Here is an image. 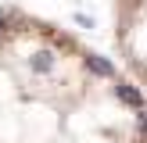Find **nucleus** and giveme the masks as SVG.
Masks as SVG:
<instances>
[{"label":"nucleus","mask_w":147,"mask_h":143,"mask_svg":"<svg viewBox=\"0 0 147 143\" xmlns=\"http://www.w3.org/2000/svg\"><path fill=\"white\" fill-rule=\"evenodd\" d=\"M119 97L126 100L129 107H144V97H140V90H136V86H126V82H122V86H119Z\"/></svg>","instance_id":"nucleus-1"},{"label":"nucleus","mask_w":147,"mask_h":143,"mask_svg":"<svg viewBox=\"0 0 147 143\" xmlns=\"http://www.w3.org/2000/svg\"><path fill=\"white\" fill-rule=\"evenodd\" d=\"M86 68H90L93 72V75H111V61H104V57H97V54H93V57H86Z\"/></svg>","instance_id":"nucleus-2"},{"label":"nucleus","mask_w":147,"mask_h":143,"mask_svg":"<svg viewBox=\"0 0 147 143\" xmlns=\"http://www.w3.org/2000/svg\"><path fill=\"white\" fill-rule=\"evenodd\" d=\"M50 64H54V57H50L47 50H43V54H36V57H32V68H36V72H50Z\"/></svg>","instance_id":"nucleus-3"},{"label":"nucleus","mask_w":147,"mask_h":143,"mask_svg":"<svg viewBox=\"0 0 147 143\" xmlns=\"http://www.w3.org/2000/svg\"><path fill=\"white\" fill-rule=\"evenodd\" d=\"M136 132L147 140V111H140V114H136Z\"/></svg>","instance_id":"nucleus-4"},{"label":"nucleus","mask_w":147,"mask_h":143,"mask_svg":"<svg viewBox=\"0 0 147 143\" xmlns=\"http://www.w3.org/2000/svg\"><path fill=\"white\" fill-rule=\"evenodd\" d=\"M4 29H7V14L0 11V32H4Z\"/></svg>","instance_id":"nucleus-5"}]
</instances>
